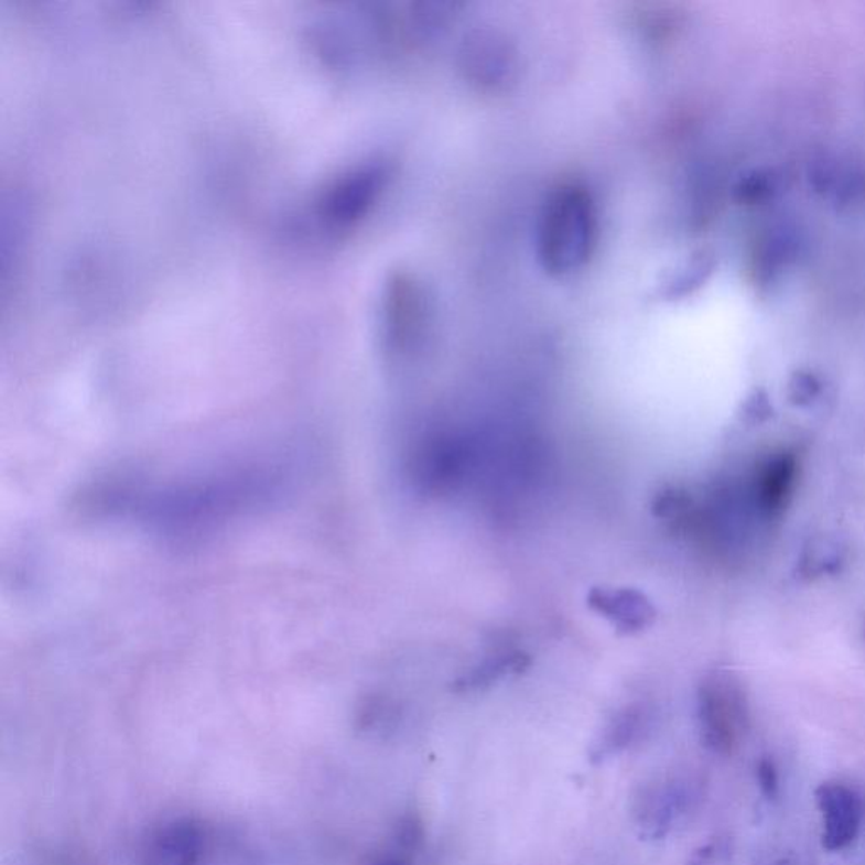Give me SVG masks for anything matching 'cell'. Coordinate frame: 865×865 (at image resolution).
<instances>
[{"label": "cell", "instance_id": "cell-1", "mask_svg": "<svg viewBox=\"0 0 865 865\" xmlns=\"http://www.w3.org/2000/svg\"><path fill=\"white\" fill-rule=\"evenodd\" d=\"M597 210L591 193L575 185L551 193L538 225V256L551 274H570L591 259Z\"/></svg>", "mask_w": 865, "mask_h": 865}, {"label": "cell", "instance_id": "cell-2", "mask_svg": "<svg viewBox=\"0 0 865 865\" xmlns=\"http://www.w3.org/2000/svg\"><path fill=\"white\" fill-rule=\"evenodd\" d=\"M700 739L710 753L732 756L747 728L746 703L732 684L710 680L699 693Z\"/></svg>", "mask_w": 865, "mask_h": 865}, {"label": "cell", "instance_id": "cell-3", "mask_svg": "<svg viewBox=\"0 0 865 865\" xmlns=\"http://www.w3.org/2000/svg\"><path fill=\"white\" fill-rule=\"evenodd\" d=\"M817 807L822 815V845L830 852L842 851L857 839L864 820V800L842 782H822L815 790Z\"/></svg>", "mask_w": 865, "mask_h": 865}, {"label": "cell", "instance_id": "cell-4", "mask_svg": "<svg viewBox=\"0 0 865 865\" xmlns=\"http://www.w3.org/2000/svg\"><path fill=\"white\" fill-rule=\"evenodd\" d=\"M202 854V826L192 819H173L149 835L142 865H198Z\"/></svg>", "mask_w": 865, "mask_h": 865}, {"label": "cell", "instance_id": "cell-5", "mask_svg": "<svg viewBox=\"0 0 865 865\" xmlns=\"http://www.w3.org/2000/svg\"><path fill=\"white\" fill-rule=\"evenodd\" d=\"M382 186V171L377 167L357 171L335 186L320 210L326 221L347 225L366 214Z\"/></svg>", "mask_w": 865, "mask_h": 865}, {"label": "cell", "instance_id": "cell-6", "mask_svg": "<svg viewBox=\"0 0 865 865\" xmlns=\"http://www.w3.org/2000/svg\"><path fill=\"white\" fill-rule=\"evenodd\" d=\"M588 605L624 632H638L655 619V608L632 588H594Z\"/></svg>", "mask_w": 865, "mask_h": 865}, {"label": "cell", "instance_id": "cell-7", "mask_svg": "<svg viewBox=\"0 0 865 865\" xmlns=\"http://www.w3.org/2000/svg\"><path fill=\"white\" fill-rule=\"evenodd\" d=\"M686 801L689 794L684 793L680 786L668 785L648 791L639 800L638 807V823L642 829V835L649 839H661L667 835L686 808Z\"/></svg>", "mask_w": 865, "mask_h": 865}, {"label": "cell", "instance_id": "cell-8", "mask_svg": "<svg viewBox=\"0 0 865 865\" xmlns=\"http://www.w3.org/2000/svg\"><path fill=\"white\" fill-rule=\"evenodd\" d=\"M646 725H648V715L642 706H629V709L623 710L605 727L597 743L592 746L591 759L594 763H604L605 759L624 753L627 747L641 739Z\"/></svg>", "mask_w": 865, "mask_h": 865}, {"label": "cell", "instance_id": "cell-9", "mask_svg": "<svg viewBox=\"0 0 865 865\" xmlns=\"http://www.w3.org/2000/svg\"><path fill=\"white\" fill-rule=\"evenodd\" d=\"M528 664V656L522 652H507V655L496 656V658L487 659L486 663L475 668L461 680H456L453 689L455 692H474V690L487 689L489 684L496 683L507 674L521 673Z\"/></svg>", "mask_w": 865, "mask_h": 865}, {"label": "cell", "instance_id": "cell-10", "mask_svg": "<svg viewBox=\"0 0 865 865\" xmlns=\"http://www.w3.org/2000/svg\"><path fill=\"white\" fill-rule=\"evenodd\" d=\"M471 68L475 69L477 76L486 80H497L506 68L507 53L502 46L494 43V40H475L468 50Z\"/></svg>", "mask_w": 865, "mask_h": 865}, {"label": "cell", "instance_id": "cell-11", "mask_svg": "<svg viewBox=\"0 0 865 865\" xmlns=\"http://www.w3.org/2000/svg\"><path fill=\"white\" fill-rule=\"evenodd\" d=\"M732 858V842L727 836H717L693 852L689 865H728Z\"/></svg>", "mask_w": 865, "mask_h": 865}, {"label": "cell", "instance_id": "cell-12", "mask_svg": "<svg viewBox=\"0 0 865 865\" xmlns=\"http://www.w3.org/2000/svg\"><path fill=\"white\" fill-rule=\"evenodd\" d=\"M394 839L399 851L411 854V852L418 851L421 844H423V825H421L417 817H404V819L399 820L398 826H396Z\"/></svg>", "mask_w": 865, "mask_h": 865}, {"label": "cell", "instance_id": "cell-13", "mask_svg": "<svg viewBox=\"0 0 865 865\" xmlns=\"http://www.w3.org/2000/svg\"><path fill=\"white\" fill-rule=\"evenodd\" d=\"M756 779L759 785L760 793L768 800H776L779 797V771L771 757H763L756 765Z\"/></svg>", "mask_w": 865, "mask_h": 865}, {"label": "cell", "instance_id": "cell-14", "mask_svg": "<svg viewBox=\"0 0 865 865\" xmlns=\"http://www.w3.org/2000/svg\"><path fill=\"white\" fill-rule=\"evenodd\" d=\"M370 865H411L410 854H406V852L402 851L386 852V854L374 858V862Z\"/></svg>", "mask_w": 865, "mask_h": 865}, {"label": "cell", "instance_id": "cell-15", "mask_svg": "<svg viewBox=\"0 0 865 865\" xmlns=\"http://www.w3.org/2000/svg\"><path fill=\"white\" fill-rule=\"evenodd\" d=\"M766 865H798V862L793 855H782V857L775 858V861Z\"/></svg>", "mask_w": 865, "mask_h": 865}]
</instances>
